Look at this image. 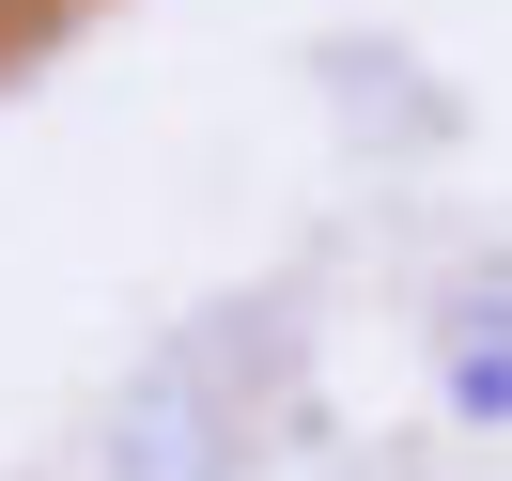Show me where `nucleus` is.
I'll use <instances>...</instances> for the list:
<instances>
[{
    "instance_id": "nucleus-1",
    "label": "nucleus",
    "mask_w": 512,
    "mask_h": 481,
    "mask_svg": "<svg viewBox=\"0 0 512 481\" xmlns=\"http://www.w3.org/2000/svg\"><path fill=\"white\" fill-rule=\"evenodd\" d=\"M94 481H249V388H233L218 326H171V342L109 388Z\"/></svg>"
},
{
    "instance_id": "nucleus-2",
    "label": "nucleus",
    "mask_w": 512,
    "mask_h": 481,
    "mask_svg": "<svg viewBox=\"0 0 512 481\" xmlns=\"http://www.w3.org/2000/svg\"><path fill=\"white\" fill-rule=\"evenodd\" d=\"M435 357H512V249H466L435 280Z\"/></svg>"
}]
</instances>
